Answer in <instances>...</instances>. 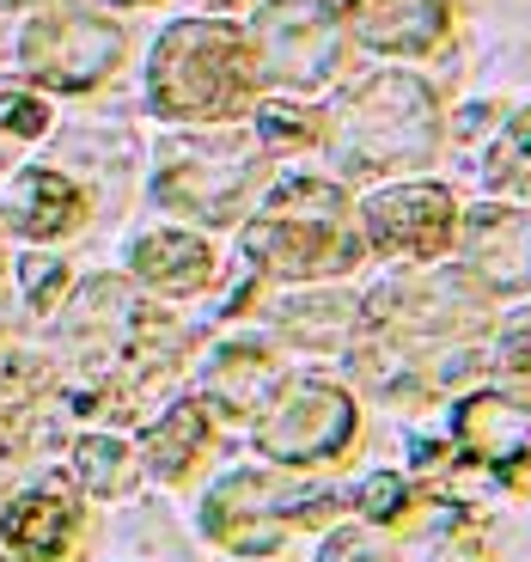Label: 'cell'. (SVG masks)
Masks as SVG:
<instances>
[{
  "label": "cell",
  "mask_w": 531,
  "mask_h": 562,
  "mask_svg": "<svg viewBox=\"0 0 531 562\" xmlns=\"http://www.w3.org/2000/svg\"><path fill=\"white\" fill-rule=\"evenodd\" d=\"M366 342H361V373L379 392H428L452 380L471 361V342L489 324V288L471 269H440V276H409L385 281L366 300Z\"/></svg>",
  "instance_id": "obj_1"
},
{
  "label": "cell",
  "mask_w": 531,
  "mask_h": 562,
  "mask_svg": "<svg viewBox=\"0 0 531 562\" xmlns=\"http://www.w3.org/2000/svg\"><path fill=\"white\" fill-rule=\"evenodd\" d=\"M147 99L171 123H233L257 99L251 37L226 19H178L147 61Z\"/></svg>",
  "instance_id": "obj_2"
},
{
  "label": "cell",
  "mask_w": 531,
  "mask_h": 562,
  "mask_svg": "<svg viewBox=\"0 0 531 562\" xmlns=\"http://www.w3.org/2000/svg\"><path fill=\"white\" fill-rule=\"evenodd\" d=\"M366 251L349 196L324 178H287L245 226V257L281 281H324L354 269Z\"/></svg>",
  "instance_id": "obj_3"
},
{
  "label": "cell",
  "mask_w": 531,
  "mask_h": 562,
  "mask_svg": "<svg viewBox=\"0 0 531 562\" xmlns=\"http://www.w3.org/2000/svg\"><path fill=\"white\" fill-rule=\"evenodd\" d=\"M324 140L336 147L342 171H404L428 166L440 147V99L416 74H373L336 104Z\"/></svg>",
  "instance_id": "obj_4"
},
{
  "label": "cell",
  "mask_w": 531,
  "mask_h": 562,
  "mask_svg": "<svg viewBox=\"0 0 531 562\" xmlns=\"http://www.w3.org/2000/svg\"><path fill=\"white\" fill-rule=\"evenodd\" d=\"M336 507H342V495L312 477H294V464H281V471H233L202 502V532L214 544L238 550V557H275L294 526H312L324 514H336Z\"/></svg>",
  "instance_id": "obj_5"
},
{
  "label": "cell",
  "mask_w": 531,
  "mask_h": 562,
  "mask_svg": "<svg viewBox=\"0 0 531 562\" xmlns=\"http://www.w3.org/2000/svg\"><path fill=\"white\" fill-rule=\"evenodd\" d=\"M354 428H361L354 397L330 380L300 373V380H281L275 397L257 409V452H263L269 464H294L300 471V464L342 459Z\"/></svg>",
  "instance_id": "obj_6"
},
{
  "label": "cell",
  "mask_w": 531,
  "mask_h": 562,
  "mask_svg": "<svg viewBox=\"0 0 531 562\" xmlns=\"http://www.w3.org/2000/svg\"><path fill=\"white\" fill-rule=\"evenodd\" d=\"M342 7L330 0H269L251 25V56L257 80H275L287 92H312L336 74L342 61Z\"/></svg>",
  "instance_id": "obj_7"
},
{
  "label": "cell",
  "mask_w": 531,
  "mask_h": 562,
  "mask_svg": "<svg viewBox=\"0 0 531 562\" xmlns=\"http://www.w3.org/2000/svg\"><path fill=\"white\" fill-rule=\"evenodd\" d=\"M116 61H123V31L99 13H80V7L43 0L37 13L25 19V31H19V68L31 80L56 86V92L99 86Z\"/></svg>",
  "instance_id": "obj_8"
},
{
  "label": "cell",
  "mask_w": 531,
  "mask_h": 562,
  "mask_svg": "<svg viewBox=\"0 0 531 562\" xmlns=\"http://www.w3.org/2000/svg\"><path fill=\"white\" fill-rule=\"evenodd\" d=\"M361 239L379 257L428 263L459 245V202L440 183H392L361 202Z\"/></svg>",
  "instance_id": "obj_9"
},
{
  "label": "cell",
  "mask_w": 531,
  "mask_h": 562,
  "mask_svg": "<svg viewBox=\"0 0 531 562\" xmlns=\"http://www.w3.org/2000/svg\"><path fill=\"white\" fill-rule=\"evenodd\" d=\"M257 171H263V159L251 147H183V154H171V166L159 171L154 190L166 209L196 214L208 226H226L245 209Z\"/></svg>",
  "instance_id": "obj_10"
},
{
  "label": "cell",
  "mask_w": 531,
  "mask_h": 562,
  "mask_svg": "<svg viewBox=\"0 0 531 562\" xmlns=\"http://www.w3.org/2000/svg\"><path fill=\"white\" fill-rule=\"evenodd\" d=\"M464 269L489 294H526L531 288V214L526 209H476L459 221Z\"/></svg>",
  "instance_id": "obj_11"
},
{
  "label": "cell",
  "mask_w": 531,
  "mask_h": 562,
  "mask_svg": "<svg viewBox=\"0 0 531 562\" xmlns=\"http://www.w3.org/2000/svg\"><path fill=\"white\" fill-rule=\"evenodd\" d=\"M452 25V0H342V31L379 56H428Z\"/></svg>",
  "instance_id": "obj_12"
},
{
  "label": "cell",
  "mask_w": 531,
  "mask_h": 562,
  "mask_svg": "<svg viewBox=\"0 0 531 562\" xmlns=\"http://www.w3.org/2000/svg\"><path fill=\"white\" fill-rule=\"evenodd\" d=\"M74 526H80V502L61 477H49L0 507V550L13 562H56L68 550Z\"/></svg>",
  "instance_id": "obj_13"
},
{
  "label": "cell",
  "mask_w": 531,
  "mask_h": 562,
  "mask_svg": "<svg viewBox=\"0 0 531 562\" xmlns=\"http://www.w3.org/2000/svg\"><path fill=\"white\" fill-rule=\"evenodd\" d=\"M452 428H459L464 452H471L476 464H489V471H501V477H526L531 471V447L519 440V409L501 404L495 392L464 397L459 416H452Z\"/></svg>",
  "instance_id": "obj_14"
},
{
  "label": "cell",
  "mask_w": 531,
  "mask_h": 562,
  "mask_svg": "<svg viewBox=\"0 0 531 562\" xmlns=\"http://www.w3.org/2000/svg\"><path fill=\"white\" fill-rule=\"evenodd\" d=\"M80 209H86L80 190L61 171H25L7 190V202H0V221L13 233H25V239H61V233L80 226Z\"/></svg>",
  "instance_id": "obj_15"
},
{
  "label": "cell",
  "mask_w": 531,
  "mask_h": 562,
  "mask_svg": "<svg viewBox=\"0 0 531 562\" xmlns=\"http://www.w3.org/2000/svg\"><path fill=\"white\" fill-rule=\"evenodd\" d=\"M275 385H281L275 361H269L263 349H251V342H233V349L214 355L202 392H208V404L221 409V416H257V409L275 397Z\"/></svg>",
  "instance_id": "obj_16"
},
{
  "label": "cell",
  "mask_w": 531,
  "mask_h": 562,
  "mask_svg": "<svg viewBox=\"0 0 531 562\" xmlns=\"http://www.w3.org/2000/svg\"><path fill=\"white\" fill-rule=\"evenodd\" d=\"M135 276L159 294H196L214 281V251L190 233H147L135 245Z\"/></svg>",
  "instance_id": "obj_17"
},
{
  "label": "cell",
  "mask_w": 531,
  "mask_h": 562,
  "mask_svg": "<svg viewBox=\"0 0 531 562\" xmlns=\"http://www.w3.org/2000/svg\"><path fill=\"white\" fill-rule=\"evenodd\" d=\"M202 447H208V409L202 404H171L147 428V440H140V452H147V464H154L159 477H183L202 459Z\"/></svg>",
  "instance_id": "obj_18"
},
{
  "label": "cell",
  "mask_w": 531,
  "mask_h": 562,
  "mask_svg": "<svg viewBox=\"0 0 531 562\" xmlns=\"http://www.w3.org/2000/svg\"><path fill=\"white\" fill-rule=\"evenodd\" d=\"M483 178H489L501 196L531 202V111H519V116H507V123H501L489 159H483Z\"/></svg>",
  "instance_id": "obj_19"
},
{
  "label": "cell",
  "mask_w": 531,
  "mask_h": 562,
  "mask_svg": "<svg viewBox=\"0 0 531 562\" xmlns=\"http://www.w3.org/2000/svg\"><path fill=\"white\" fill-rule=\"evenodd\" d=\"M74 477H80L86 495H99V502H111V495H128V483H135V459H128L123 440H80L74 447Z\"/></svg>",
  "instance_id": "obj_20"
},
{
  "label": "cell",
  "mask_w": 531,
  "mask_h": 562,
  "mask_svg": "<svg viewBox=\"0 0 531 562\" xmlns=\"http://www.w3.org/2000/svg\"><path fill=\"white\" fill-rule=\"evenodd\" d=\"M257 140L275 147V154H300V147L324 140V123L306 104H263V111H257Z\"/></svg>",
  "instance_id": "obj_21"
},
{
  "label": "cell",
  "mask_w": 531,
  "mask_h": 562,
  "mask_svg": "<svg viewBox=\"0 0 531 562\" xmlns=\"http://www.w3.org/2000/svg\"><path fill=\"white\" fill-rule=\"evenodd\" d=\"M43 128H49L43 99H31V92H19V86H0V166L19 159V147H31Z\"/></svg>",
  "instance_id": "obj_22"
},
{
  "label": "cell",
  "mask_w": 531,
  "mask_h": 562,
  "mask_svg": "<svg viewBox=\"0 0 531 562\" xmlns=\"http://www.w3.org/2000/svg\"><path fill=\"white\" fill-rule=\"evenodd\" d=\"M495 397L531 416V330H507L495 349Z\"/></svg>",
  "instance_id": "obj_23"
},
{
  "label": "cell",
  "mask_w": 531,
  "mask_h": 562,
  "mask_svg": "<svg viewBox=\"0 0 531 562\" xmlns=\"http://www.w3.org/2000/svg\"><path fill=\"white\" fill-rule=\"evenodd\" d=\"M354 300H336V294H324V300H294V312H287V330H294L300 342H318V337H342L349 330V318H354Z\"/></svg>",
  "instance_id": "obj_24"
},
{
  "label": "cell",
  "mask_w": 531,
  "mask_h": 562,
  "mask_svg": "<svg viewBox=\"0 0 531 562\" xmlns=\"http://www.w3.org/2000/svg\"><path fill=\"white\" fill-rule=\"evenodd\" d=\"M318 562H397V550L385 544L373 526H336V532L324 538Z\"/></svg>",
  "instance_id": "obj_25"
},
{
  "label": "cell",
  "mask_w": 531,
  "mask_h": 562,
  "mask_svg": "<svg viewBox=\"0 0 531 562\" xmlns=\"http://www.w3.org/2000/svg\"><path fill=\"white\" fill-rule=\"evenodd\" d=\"M354 507H361L366 520L392 526V520H404V514H409V483H404V477H392V471H379V477H366V483H361Z\"/></svg>",
  "instance_id": "obj_26"
},
{
  "label": "cell",
  "mask_w": 531,
  "mask_h": 562,
  "mask_svg": "<svg viewBox=\"0 0 531 562\" xmlns=\"http://www.w3.org/2000/svg\"><path fill=\"white\" fill-rule=\"evenodd\" d=\"M104 7H147V0H104Z\"/></svg>",
  "instance_id": "obj_27"
},
{
  "label": "cell",
  "mask_w": 531,
  "mask_h": 562,
  "mask_svg": "<svg viewBox=\"0 0 531 562\" xmlns=\"http://www.w3.org/2000/svg\"><path fill=\"white\" fill-rule=\"evenodd\" d=\"M208 7H238V0H208Z\"/></svg>",
  "instance_id": "obj_28"
}]
</instances>
